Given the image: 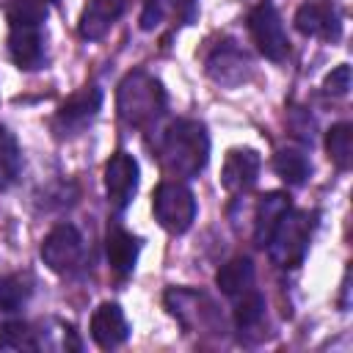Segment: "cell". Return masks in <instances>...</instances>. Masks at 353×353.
Returning <instances> with one entry per match:
<instances>
[{
    "instance_id": "obj_13",
    "label": "cell",
    "mask_w": 353,
    "mask_h": 353,
    "mask_svg": "<svg viewBox=\"0 0 353 353\" xmlns=\"http://www.w3.org/2000/svg\"><path fill=\"white\" fill-rule=\"evenodd\" d=\"M259 168H262V160L254 149H248V146L232 149L223 160V168H221V185L229 193H245L256 185Z\"/></svg>"
},
{
    "instance_id": "obj_9",
    "label": "cell",
    "mask_w": 353,
    "mask_h": 353,
    "mask_svg": "<svg viewBox=\"0 0 353 353\" xmlns=\"http://www.w3.org/2000/svg\"><path fill=\"white\" fill-rule=\"evenodd\" d=\"M248 30H251V39H254L256 50L268 61H284L287 58L290 39H287V30H284V22H281L279 11L270 3H259L248 14Z\"/></svg>"
},
{
    "instance_id": "obj_25",
    "label": "cell",
    "mask_w": 353,
    "mask_h": 353,
    "mask_svg": "<svg viewBox=\"0 0 353 353\" xmlns=\"http://www.w3.org/2000/svg\"><path fill=\"white\" fill-rule=\"evenodd\" d=\"M323 91L331 94V97H345L350 91V66L342 63L334 72H328L325 80H323Z\"/></svg>"
},
{
    "instance_id": "obj_12",
    "label": "cell",
    "mask_w": 353,
    "mask_h": 353,
    "mask_svg": "<svg viewBox=\"0 0 353 353\" xmlns=\"http://www.w3.org/2000/svg\"><path fill=\"white\" fill-rule=\"evenodd\" d=\"M207 74L215 80V83H221V85H240L243 80H248V74H251V61H248V55L232 41V39H226V41H221L215 50H212V55L207 58Z\"/></svg>"
},
{
    "instance_id": "obj_8",
    "label": "cell",
    "mask_w": 353,
    "mask_h": 353,
    "mask_svg": "<svg viewBox=\"0 0 353 353\" xmlns=\"http://www.w3.org/2000/svg\"><path fill=\"white\" fill-rule=\"evenodd\" d=\"M102 108V88L85 85L77 94H72L52 116V132L58 138H74L80 135L99 113Z\"/></svg>"
},
{
    "instance_id": "obj_26",
    "label": "cell",
    "mask_w": 353,
    "mask_h": 353,
    "mask_svg": "<svg viewBox=\"0 0 353 353\" xmlns=\"http://www.w3.org/2000/svg\"><path fill=\"white\" fill-rule=\"evenodd\" d=\"M160 17H163V3H160V0H143V11H141V28H143V30L157 28Z\"/></svg>"
},
{
    "instance_id": "obj_27",
    "label": "cell",
    "mask_w": 353,
    "mask_h": 353,
    "mask_svg": "<svg viewBox=\"0 0 353 353\" xmlns=\"http://www.w3.org/2000/svg\"><path fill=\"white\" fill-rule=\"evenodd\" d=\"M171 3H174V8L179 14H185V19H190L193 11H196V0H171Z\"/></svg>"
},
{
    "instance_id": "obj_22",
    "label": "cell",
    "mask_w": 353,
    "mask_h": 353,
    "mask_svg": "<svg viewBox=\"0 0 353 353\" xmlns=\"http://www.w3.org/2000/svg\"><path fill=\"white\" fill-rule=\"evenodd\" d=\"M325 152L336 168L347 171L353 165V127L347 121H339L325 132Z\"/></svg>"
},
{
    "instance_id": "obj_16",
    "label": "cell",
    "mask_w": 353,
    "mask_h": 353,
    "mask_svg": "<svg viewBox=\"0 0 353 353\" xmlns=\"http://www.w3.org/2000/svg\"><path fill=\"white\" fill-rule=\"evenodd\" d=\"M124 8H127V0H88L77 22L80 36L85 41H99L113 28V22L124 14Z\"/></svg>"
},
{
    "instance_id": "obj_24",
    "label": "cell",
    "mask_w": 353,
    "mask_h": 353,
    "mask_svg": "<svg viewBox=\"0 0 353 353\" xmlns=\"http://www.w3.org/2000/svg\"><path fill=\"white\" fill-rule=\"evenodd\" d=\"M39 334L41 331H36V325L22 323V320H14V323L3 325V331H0V347H6V350H39L44 345Z\"/></svg>"
},
{
    "instance_id": "obj_5",
    "label": "cell",
    "mask_w": 353,
    "mask_h": 353,
    "mask_svg": "<svg viewBox=\"0 0 353 353\" xmlns=\"http://www.w3.org/2000/svg\"><path fill=\"white\" fill-rule=\"evenodd\" d=\"M152 212L168 234H185L196 221V196L179 179H165L152 193Z\"/></svg>"
},
{
    "instance_id": "obj_10",
    "label": "cell",
    "mask_w": 353,
    "mask_h": 353,
    "mask_svg": "<svg viewBox=\"0 0 353 353\" xmlns=\"http://www.w3.org/2000/svg\"><path fill=\"white\" fill-rule=\"evenodd\" d=\"M138 163L132 154L127 152H116L110 154V160L105 163V193H108V204L116 212H124L138 190Z\"/></svg>"
},
{
    "instance_id": "obj_15",
    "label": "cell",
    "mask_w": 353,
    "mask_h": 353,
    "mask_svg": "<svg viewBox=\"0 0 353 353\" xmlns=\"http://www.w3.org/2000/svg\"><path fill=\"white\" fill-rule=\"evenodd\" d=\"M105 254H108V265L113 273L130 276L135 270V262L141 254V240L132 232H127L124 226L110 223L108 234H105Z\"/></svg>"
},
{
    "instance_id": "obj_17",
    "label": "cell",
    "mask_w": 353,
    "mask_h": 353,
    "mask_svg": "<svg viewBox=\"0 0 353 353\" xmlns=\"http://www.w3.org/2000/svg\"><path fill=\"white\" fill-rule=\"evenodd\" d=\"M290 207H292V201H290V196L281 193V190H270V193H265V196L259 199L256 215H254V243H256L259 248L268 245V240H270L276 223L281 221V215H284Z\"/></svg>"
},
{
    "instance_id": "obj_2",
    "label": "cell",
    "mask_w": 353,
    "mask_h": 353,
    "mask_svg": "<svg viewBox=\"0 0 353 353\" xmlns=\"http://www.w3.org/2000/svg\"><path fill=\"white\" fill-rule=\"evenodd\" d=\"M44 17V0H17L8 8V55L22 72H36L47 63Z\"/></svg>"
},
{
    "instance_id": "obj_28",
    "label": "cell",
    "mask_w": 353,
    "mask_h": 353,
    "mask_svg": "<svg viewBox=\"0 0 353 353\" xmlns=\"http://www.w3.org/2000/svg\"><path fill=\"white\" fill-rule=\"evenodd\" d=\"M44 3H47V0H44Z\"/></svg>"
},
{
    "instance_id": "obj_4",
    "label": "cell",
    "mask_w": 353,
    "mask_h": 353,
    "mask_svg": "<svg viewBox=\"0 0 353 353\" xmlns=\"http://www.w3.org/2000/svg\"><path fill=\"white\" fill-rule=\"evenodd\" d=\"M317 226V212L309 210H287L281 221L276 223L270 240H268V254L273 265L279 268H298L309 251L312 234Z\"/></svg>"
},
{
    "instance_id": "obj_6",
    "label": "cell",
    "mask_w": 353,
    "mask_h": 353,
    "mask_svg": "<svg viewBox=\"0 0 353 353\" xmlns=\"http://www.w3.org/2000/svg\"><path fill=\"white\" fill-rule=\"evenodd\" d=\"M165 306L168 312L188 328V331H218V325H223L215 303L196 290H185V287H171L165 292Z\"/></svg>"
},
{
    "instance_id": "obj_18",
    "label": "cell",
    "mask_w": 353,
    "mask_h": 353,
    "mask_svg": "<svg viewBox=\"0 0 353 353\" xmlns=\"http://www.w3.org/2000/svg\"><path fill=\"white\" fill-rule=\"evenodd\" d=\"M215 284L223 295L237 298L240 292L254 287V262L248 256H234L229 259L218 273H215Z\"/></svg>"
},
{
    "instance_id": "obj_21",
    "label": "cell",
    "mask_w": 353,
    "mask_h": 353,
    "mask_svg": "<svg viewBox=\"0 0 353 353\" xmlns=\"http://www.w3.org/2000/svg\"><path fill=\"white\" fill-rule=\"evenodd\" d=\"M234 301H237L234 303V325H237V331L240 334L256 331L262 325V320H265V295L251 287V290L240 292Z\"/></svg>"
},
{
    "instance_id": "obj_7",
    "label": "cell",
    "mask_w": 353,
    "mask_h": 353,
    "mask_svg": "<svg viewBox=\"0 0 353 353\" xmlns=\"http://www.w3.org/2000/svg\"><path fill=\"white\" fill-rule=\"evenodd\" d=\"M39 254H41L44 265L52 273H58V276L74 273L83 262V234H80V229L72 226V223H58L41 240Z\"/></svg>"
},
{
    "instance_id": "obj_14",
    "label": "cell",
    "mask_w": 353,
    "mask_h": 353,
    "mask_svg": "<svg viewBox=\"0 0 353 353\" xmlns=\"http://www.w3.org/2000/svg\"><path fill=\"white\" fill-rule=\"evenodd\" d=\"M127 336H130V323H127L121 306L113 303V301L99 303L91 314V339L102 350H110V347L124 345Z\"/></svg>"
},
{
    "instance_id": "obj_23",
    "label": "cell",
    "mask_w": 353,
    "mask_h": 353,
    "mask_svg": "<svg viewBox=\"0 0 353 353\" xmlns=\"http://www.w3.org/2000/svg\"><path fill=\"white\" fill-rule=\"evenodd\" d=\"M19 171H22L19 143L6 127H0V190H8L19 179Z\"/></svg>"
},
{
    "instance_id": "obj_11",
    "label": "cell",
    "mask_w": 353,
    "mask_h": 353,
    "mask_svg": "<svg viewBox=\"0 0 353 353\" xmlns=\"http://www.w3.org/2000/svg\"><path fill=\"white\" fill-rule=\"evenodd\" d=\"M295 28L303 36L336 41L342 36V14L334 0H306L295 11Z\"/></svg>"
},
{
    "instance_id": "obj_20",
    "label": "cell",
    "mask_w": 353,
    "mask_h": 353,
    "mask_svg": "<svg viewBox=\"0 0 353 353\" xmlns=\"http://www.w3.org/2000/svg\"><path fill=\"white\" fill-rule=\"evenodd\" d=\"M33 295V276L30 273H11L0 276V314L19 312Z\"/></svg>"
},
{
    "instance_id": "obj_3",
    "label": "cell",
    "mask_w": 353,
    "mask_h": 353,
    "mask_svg": "<svg viewBox=\"0 0 353 353\" xmlns=\"http://www.w3.org/2000/svg\"><path fill=\"white\" fill-rule=\"evenodd\" d=\"M165 88L163 83L143 72V69H132L121 77L119 88H116V110H119V119L130 127H149L154 124L163 110H165Z\"/></svg>"
},
{
    "instance_id": "obj_19",
    "label": "cell",
    "mask_w": 353,
    "mask_h": 353,
    "mask_svg": "<svg viewBox=\"0 0 353 353\" xmlns=\"http://www.w3.org/2000/svg\"><path fill=\"white\" fill-rule=\"evenodd\" d=\"M273 171L292 188H301L306 185V179L312 176V163L306 157L303 149H295V146H284L273 154Z\"/></svg>"
},
{
    "instance_id": "obj_1",
    "label": "cell",
    "mask_w": 353,
    "mask_h": 353,
    "mask_svg": "<svg viewBox=\"0 0 353 353\" xmlns=\"http://www.w3.org/2000/svg\"><path fill=\"white\" fill-rule=\"evenodd\" d=\"M160 165L168 176H199V171L210 160V135L207 127L196 119H174L157 143Z\"/></svg>"
}]
</instances>
